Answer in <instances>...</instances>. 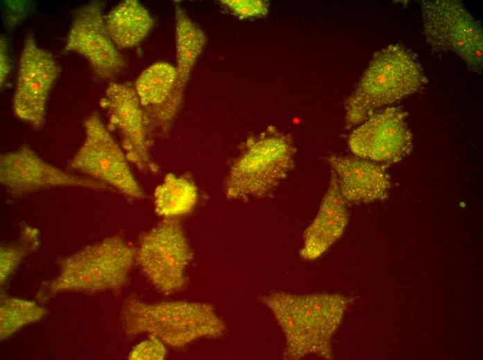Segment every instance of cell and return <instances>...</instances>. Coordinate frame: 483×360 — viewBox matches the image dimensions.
Here are the masks:
<instances>
[{"label": "cell", "instance_id": "1", "mask_svg": "<svg viewBox=\"0 0 483 360\" xmlns=\"http://www.w3.org/2000/svg\"><path fill=\"white\" fill-rule=\"evenodd\" d=\"M260 300L270 309L284 334L282 358L331 357V339L349 303L346 298L276 291L262 296Z\"/></svg>", "mask_w": 483, "mask_h": 360}, {"label": "cell", "instance_id": "2", "mask_svg": "<svg viewBox=\"0 0 483 360\" xmlns=\"http://www.w3.org/2000/svg\"><path fill=\"white\" fill-rule=\"evenodd\" d=\"M427 78L416 55L394 44L376 52L346 102V125L363 123L379 109L420 91Z\"/></svg>", "mask_w": 483, "mask_h": 360}, {"label": "cell", "instance_id": "3", "mask_svg": "<svg viewBox=\"0 0 483 360\" xmlns=\"http://www.w3.org/2000/svg\"><path fill=\"white\" fill-rule=\"evenodd\" d=\"M135 254L118 235L87 246L59 260L58 274L41 285L36 299L45 302L66 291H118L129 280Z\"/></svg>", "mask_w": 483, "mask_h": 360}, {"label": "cell", "instance_id": "4", "mask_svg": "<svg viewBox=\"0 0 483 360\" xmlns=\"http://www.w3.org/2000/svg\"><path fill=\"white\" fill-rule=\"evenodd\" d=\"M121 319L128 336L146 333L173 348L202 337H219L226 330L210 304L184 300L147 303L131 296L124 303Z\"/></svg>", "mask_w": 483, "mask_h": 360}, {"label": "cell", "instance_id": "5", "mask_svg": "<svg viewBox=\"0 0 483 360\" xmlns=\"http://www.w3.org/2000/svg\"><path fill=\"white\" fill-rule=\"evenodd\" d=\"M294 154L289 136L276 130L250 138L228 170L226 197L247 200L268 196L292 168Z\"/></svg>", "mask_w": 483, "mask_h": 360}, {"label": "cell", "instance_id": "6", "mask_svg": "<svg viewBox=\"0 0 483 360\" xmlns=\"http://www.w3.org/2000/svg\"><path fill=\"white\" fill-rule=\"evenodd\" d=\"M85 138L68 163L71 170L86 174L124 196L141 199L144 190L135 178L129 160L97 112L84 120Z\"/></svg>", "mask_w": 483, "mask_h": 360}, {"label": "cell", "instance_id": "7", "mask_svg": "<svg viewBox=\"0 0 483 360\" xmlns=\"http://www.w3.org/2000/svg\"><path fill=\"white\" fill-rule=\"evenodd\" d=\"M423 31L427 44L437 52L458 55L473 71L483 65L482 28L464 6L456 0H423Z\"/></svg>", "mask_w": 483, "mask_h": 360}, {"label": "cell", "instance_id": "8", "mask_svg": "<svg viewBox=\"0 0 483 360\" xmlns=\"http://www.w3.org/2000/svg\"><path fill=\"white\" fill-rule=\"evenodd\" d=\"M135 250V261L157 289L167 294L184 287L193 255L176 218L164 219L144 233Z\"/></svg>", "mask_w": 483, "mask_h": 360}, {"label": "cell", "instance_id": "9", "mask_svg": "<svg viewBox=\"0 0 483 360\" xmlns=\"http://www.w3.org/2000/svg\"><path fill=\"white\" fill-rule=\"evenodd\" d=\"M59 71L53 55L28 34L20 55L12 109L18 118L35 129L44 124L48 98Z\"/></svg>", "mask_w": 483, "mask_h": 360}, {"label": "cell", "instance_id": "10", "mask_svg": "<svg viewBox=\"0 0 483 360\" xmlns=\"http://www.w3.org/2000/svg\"><path fill=\"white\" fill-rule=\"evenodd\" d=\"M100 104L108 114L109 127L119 133L129 161L142 172H155L150 151L152 135L134 86L110 83Z\"/></svg>", "mask_w": 483, "mask_h": 360}, {"label": "cell", "instance_id": "11", "mask_svg": "<svg viewBox=\"0 0 483 360\" xmlns=\"http://www.w3.org/2000/svg\"><path fill=\"white\" fill-rule=\"evenodd\" d=\"M0 181L13 197L57 187L108 189L95 179L70 173L45 161L25 145L1 156Z\"/></svg>", "mask_w": 483, "mask_h": 360}, {"label": "cell", "instance_id": "12", "mask_svg": "<svg viewBox=\"0 0 483 360\" xmlns=\"http://www.w3.org/2000/svg\"><path fill=\"white\" fill-rule=\"evenodd\" d=\"M401 108L378 110L350 135L348 146L359 158L384 165L399 161L412 148V136Z\"/></svg>", "mask_w": 483, "mask_h": 360}, {"label": "cell", "instance_id": "13", "mask_svg": "<svg viewBox=\"0 0 483 360\" xmlns=\"http://www.w3.org/2000/svg\"><path fill=\"white\" fill-rule=\"evenodd\" d=\"M65 49L85 57L94 75L101 79L114 78L126 66L124 57L108 34L102 3L99 1L87 3L76 10Z\"/></svg>", "mask_w": 483, "mask_h": 360}, {"label": "cell", "instance_id": "14", "mask_svg": "<svg viewBox=\"0 0 483 360\" xmlns=\"http://www.w3.org/2000/svg\"><path fill=\"white\" fill-rule=\"evenodd\" d=\"M176 21V80L172 93L163 105L144 110L152 136L164 135L171 127L181 107L185 90L205 44L202 30L192 20L185 9L173 2Z\"/></svg>", "mask_w": 483, "mask_h": 360}, {"label": "cell", "instance_id": "15", "mask_svg": "<svg viewBox=\"0 0 483 360\" xmlns=\"http://www.w3.org/2000/svg\"><path fill=\"white\" fill-rule=\"evenodd\" d=\"M325 159L347 203H368L387 197L391 182L386 165L359 157L330 155Z\"/></svg>", "mask_w": 483, "mask_h": 360}, {"label": "cell", "instance_id": "16", "mask_svg": "<svg viewBox=\"0 0 483 360\" xmlns=\"http://www.w3.org/2000/svg\"><path fill=\"white\" fill-rule=\"evenodd\" d=\"M346 204L336 175L331 171L329 186L316 215L303 234L300 250L303 259L313 260L319 258L341 236L348 219Z\"/></svg>", "mask_w": 483, "mask_h": 360}, {"label": "cell", "instance_id": "17", "mask_svg": "<svg viewBox=\"0 0 483 360\" xmlns=\"http://www.w3.org/2000/svg\"><path fill=\"white\" fill-rule=\"evenodd\" d=\"M108 34L118 48L139 44L154 25V19L143 5L135 0L117 4L105 16Z\"/></svg>", "mask_w": 483, "mask_h": 360}, {"label": "cell", "instance_id": "18", "mask_svg": "<svg viewBox=\"0 0 483 360\" xmlns=\"http://www.w3.org/2000/svg\"><path fill=\"white\" fill-rule=\"evenodd\" d=\"M197 201V187L187 175L167 174L154 192L155 212L164 219L189 213Z\"/></svg>", "mask_w": 483, "mask_h": 360}, {"label": "cell", "instance_id": "19", "mask_svg": "<svg viewBox=\"0 0 483 360\" xmlns=\"http://www.w3.org/2000/svg\"><path fill=\"white\" fill-rule=\"evenodd\" d=\"M176 66L167 62L154 63L137 78L134 89L144 110L158 107L169 98L174 87Z\"/></svg>", "mask_w": 483, "mask_h": 360}, {"label": "cell", "instance_id": "20", "mask_svg": "<svg viewBox=\"0 0 483 360\" xmlns=\"http://www.w3.org/2000/svg\"><path fill=\"white\" fill-rule=\"evenodd\" d=\"M46 309L34 301L3 296L0 305V337L5 340L23 327L42 318Z\"/></svg>", "mask_w": 483, "mask_h": 360}, {"label": "cell", "instance_id": "21", "mask_svg": "<svg viewBox=\"0 0 483 360\" xmlns=\"http://www.w3.org/2000/svg\"><path fill=\"white\" fill-rule=\"evenodd\" d=\"M39 246V231L24 224L21 226L19 239L11 244H3L0 250V279L3 285L17 268L22 260Z\"/></svg>", "mask_w": 483, "mask_h": 360}, {"label": "cell", "instance_id": "22", "mask_svg": "<svg viewBox=\"0 0 483 360\" xmlns=\"http://www.w3.org/2000/svg\"><path fill=\"white\" fill-rule=\"evenodd\" d=\"M165 344L158 338L149 335L146 339L135 345L128 355L132 360H162L166 355Z\"/></svg>", "mask_w": 483, "mask_h": 360}, {"label": "cell", "instance_id": "23", "mask_svg": "<svg viewBox=\"0 0 483 360\" xmlns=\"http://www.w3.org/2000/svg\"><path fill=\"white\" fill-rule=\"evenodd\" d=\"M221 3L240 18L264 16L268 12L266 2L258 0H224Z\"/></svg>", "mask_w": 483, "mask_h": 360}, {"label": "cell", "instance_id": "24", "mask_svg": "<svg viewBox=\"0 0 483 360\" xmlns=\"http://www.w3.org/2000/svg\"><path fill=\"white\" fill-rule=\"evenodd\" d=\"M4 11V21L8 28L20 24L28 15L30 3L26 1H7Z\"/></svg>", "mask_w": 483, "mask_h": 360}, {"label": "cell", "instance_id": "25", "mask_svg": "<svg viewBox=\"0 0 483 360\" xmlns=\"http://www.w3.org/2000/svg\"><path fill=\"white\" fill-rule=\"evenodd\" d=\"M8 41L4 36L0 38V82L1 87L5 85L10 71V62L8 56Z\"/></svg>", "mask_w": 483, "mask_h": 360}]
</instances>
